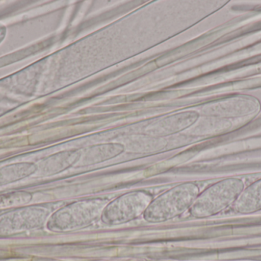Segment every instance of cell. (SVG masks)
I'll use <instances>...</instances> for the list:
<instances>
[{"instance_id": "1", "label": "cell", "mask_w": 261, "mask_h": 261, "mask_svg": "<svg viewBox=\"0 0 261 261\" xmlns=\"http://www.w3.org/2000/svg\"><path fill=\"white\" fill-rule=\"evenodd\" d=\"M200 193L199 186L193 182L176 185L152 200L143 217L150 223H161L184 214Z\"/></svg>"}, {"instance_id": "2", "label": "cell", "mask_w": 261, "mask_h": 261, "mask_svg": "<svg viewBox=\"0 0 261 261\" xmlns=\"http://www.w3.org/2000/svg\"><path fill=\"white\" fill-rule=\"evenodd\" d=\"M245 188L239 178L222 179L199 193L189 211L196 219L216 216L234 205Z\"/></svg>"}, {"instance_id": "3", "label": "cell", "mask_w": 261, "mask_h": 261, "mask_svg": "<svg viewBox=\"0 0 261 261\" xmlns=\"http://www.w3.org/2000/svg\"><path fill=\"white\" fill-rule=\"evenodd\" d=\"M153 197L144 191L125 193L109 202L101 216V221L107 225L127 223L143 216Z\"/></svg>"}, {"instance_id": "4", "label": "cell", "mask_w": 261, "mask_h": 261, "mask_svg": "<svg viewBox=\"0 0 261 261\" xmlns=\"http://www.w3.org/2000/svg\"><path fill=\"white\" fill-rule=\"evenodd\" d=\"M109 203L104 198H89L78 201L63 208L56 220L62 229H81L100 219L104 208Z\"/></svg>"}, {"instance_id": "5", "label": "cell", "mask_w": 261, "mask_h": 261, "mask_svg": "<svg viewBox=\"0 0 261 261\" xmlns=\"http://www.w3.org/2000/svg\"><path fill=\"white\" fill-rule=\"evenodd\" d=\"M240 215H251L261 211V179L245 187L233 205Z\"/></svg>"}]
</instances>
